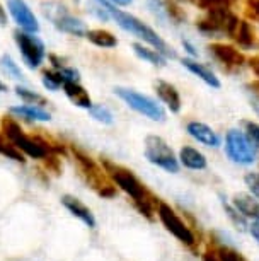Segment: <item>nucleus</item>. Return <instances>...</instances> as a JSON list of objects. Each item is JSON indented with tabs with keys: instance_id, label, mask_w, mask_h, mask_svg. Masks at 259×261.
Returning <instances> with one entry per match:
<instances>
[{
	"instance_id": "10",
	"label": "nucleus",
	"mask_w": 259,
	"mask_h": 261,
	"mask_svg": "<svg viewBox=\"0 0 259 261\" xmlns=\"http://www.w3.org/2000/svg\"><path fill=\"white\" fill-rule=\"evenodd\" d=\"M41 9H43L45 17L50 19L53 22V26L56 29H60V31L72 34V36H85L87 34L84 22H82L80 19L73 17L72 14L67 11V7L63 6V4L50 0V2L43 4Z\"/></svg>"
},
{
	"instance_id": "30",
	"label": "nucleus",
	"mask_w": 259,
	"mask_h": 261,
	"mask_svg": "<svg viewBox=\"0 0 259 261\" xmlns=\"http://www.w3.org/2000/svg\"><path fill=\"white\" fill-rule=\"evenodd\" d=\"M87 111H89V115L94 118L96 121L102 123V125H113L114 123L113 113H111L109 108L104 105H92Z\"/></svg>"
},
{
	"instance_id": "29",
	"label": "nucleus",
	"mask_w": 259,
	"mask_h": 261,
	"mask_svg": "<svg viewBox=\"0 0 259 261\" xmlns=\"http://www.w3.org/2000/svg\"><path fill=\"white\" fill-rule=\"evenodd\" d=\"M41 82H43V86L51 92L63 89V84H65L62 79V73L58 70H45L41 73Z\"/></svg>"
},
{
	"instance_id": "7",
	"label": "nucleus",
	"mask_w": 259,
	"mask_h": 261,
	"mask_svg": "<svg viewBox=\"0 0 259 261\" xmlns=\"http://www.w3.org/2000/svg\"><path fill=\"white\" fill-rule=\"evenodd\" d=\"M223 147H225V154L228 161L237 166L249 167L259 161L257 149L252 145V142L247 139V135L242 130H236V128L228 130Z\"/></svg>"
},
{
	"instance_id": "44",
	"label": "nucleus",
	"mask_w": 259,
	"mask_h": 261,
	"mask_svg": "<svg viewBox=\"0 0 259 261\" xmlns=\"http://www.w3.org/2000/svg\"><path fill=\"white\" fill-rule=\"evenodd\" d=\"M6 91H7V86L2 81H0V92H6Z\"/></svg>"
},
{
	"instance_id": "16",
	"label": "nucleus",
	"mask_w": 259,
	"mask_h": 261,
	"mask_svg": "<svg viewBox=\"0 0 259 261\" xmlns=\"http://www.w3.org/2000/svg\"><path fill=\"white\" fill-rule=\"evenodd\" d=\"M154 89H155V94H157L160 102L165 105V108H167L170 113H179L181 111V108H183V101H181L179 91L176 89L172 84L159 79V81L154 82Z\"/></svg>"
},
{
	"instance_id": "38",
	"label": "nucleus",
	"mask_w": 259,
	"mask_h": 261,
	"mask_svg": "<svg viewBox=\"0 0 259 261\" xmlns=\"http://www.w3.org/2000/svg\"><path fill=\"white\" fill-rule=\"evenodd\" d=\"M247 232L251 234V236H252V239L259 244V220H252V222H249Z\"/></svg>"
},
{
	"instance_id": "35",
	"label": "nucleus",
	"mask_w": 259,
	"mask_h": 261,
	"mask_svg": "<svg viewBox=\"0 0 259 261\" xmlns=\"http://www.w3.org/2000/svg\"><path fill=\"white\" fill-rule=\"evenodd\" d=\"M193 6H196L198 9H203V11H212V9H218V7H231L234 0H189Z\"/></svg>"
},
{
	"instance_id": "3",
	"label": "nucleus",
	"mask_w": 259,
	"mask_h": 261,
	"mask_svg": "<svg viewBox=\"0 0 259 261\" xmlns=\"http://www.w3.org/2000/svg\"><path fill=\"white\" fill-rule=\"evenodd\" d=\"M72 154L75 157V164L77 169L80 171L82 179L85 181V185L89 186L91 190H94L97 195L102 196V198H114L118 190L113 185V181L109 179L107 172L104 171V167L101 166V162H97L92 159L91 155H87L85 152H82L80 149H72Z\"/></svg>"
},
{
	"instance_id": "25",
	"label": "nucleus",
	"mask_w": 259,
	"mask_h": 261,
	"mask_svg": "<svg viewBox=\"0 0 259 261\" xmlns=\"http://www.w3.org/2000/svg\"><path fill=\"white\" fill-rule=\"evenodd\" d=\"M133 51L136 53V57L138 58L152 63V65H155V67H164L165 65V57H162L157 50H154V48H149V46L140 45V43H135Z\"/></svg>"
},
{
	"instance_id": "23",
	"label": "nucleus",
	"mask_w": 259,
	"mask_h": 261,
	"mask_svg": "<svg viewBox=\"0 0 259 261\" xmlns=\"http://www.w3.org/2000/svg\"><path fill=\"white\" fill-rule=\"evenodd\" d=\"M85 38L89 39L92 45L99 48H114L118 45V39H116L114 34L106 31V29H91V31H87Z\"/></svg>"
},
{
	"instance_id": "22",
	"label": "nucleus",
	"mask_w": 259,
	"mask_h": 261,
	"mask_svg": "<svg viewBox=\"0 0 259 261\" xmlns=\"http://www.w3.org/2000/svg\"><path fill=\"white\" fill-rule=\"evenodd\" d=\"M9 111H11L14 116L24 118V120H29V121H50L51 120L50 111H46L45 108H40V106L21 105V106H12Z\"/></svg>"
},
{
	"instance_id": "45",
	"label": "nucleus",
	"mask_w": 259,
	"mask_h": 261,
	"mask_svg": "<svg viewBox=\"0 0 259 261\" xmlns=\"http://www.w3.org/2000/svg\"><path fill=\"white\" fill-rule=\"evenodd\" d=\"M254 111H256L257 115H259V106H254Z\"/></svg>"
},
{
	"instance_id": "5",
	"label": "nucleus",
	"mask_w": 259,
	"mask_h": 261,
	"mask_svg": "<svg viewBox=\"0 0 259 261\" xmlns=\"http://www.w3.org/2000/svg\"><path fill=\"white\" fill-rule=\"evenodd\" d=\"M157 219L160 220V224L164 225V229L167 230L170 236H174L181 244L186 246L188 249H191L193 253L198 254L202 239H199V236H196V230L193 229V225L186 222V220L178 214V210H176L174 206H170L169 203L160 200L157 206Z\"/></svg>"
},
{
	"instance_id": "20",
	"label": "nucleus",
	"mask_w": 259,
	"mask_h": 261,
	"mask_svg": "<svg viewBox=\"0 0 259 261\" xmlns=\"http://www.w3.org/2000/svg\"><path fill=\"white\" fill-rule=\"evenodd\" d=\"M181 63H183V67H186L188 70L193 73V75L202 79V81L207 84V86L212 87V89H220V87H222L218 77L215 75V73L210 70L205 63H199L198 60H194V58H183Z\"/></svg>"
},
{
	"instance_id": "6",
	"label": "nucleus",
	"mask_w": 259,
	"mask_h": 261,
	"mask_svg": "<svg viewBox=\"0 0 259 261\" xmlns=\"http://www.w3.org/2000/svg\"><path fill=\"white\" fill-rule=\"evenodd\" d=\"M143 155L152 166L159 167L169 174H178L181 169L179 159L167 144V140L160 135H147L143 144Z\"/></svg>"
},
{
	"instance_id": "1",
	"label": "nucleus",
	"mask_w": 259,
	"mask_h": 261,
	"mask_svg": "<svg viewBox=\"0 0 259 261\" xmlns=\"http://www.w3.org/2000/svg\"><path fill=\"white\" fill-rule=\"evenodd\" d=\"M101 166L104 167L116 190L123 191L128 196L140 215H143L149 220H154L157 217V206L160 200L141 183L133 171L107 159H101Z\"/></svg>"
},
{
	"instance_id": "33",
	"label": "nucleus",
	"mask_w": 259,
	"mask_h": 261,
	"mask_svg": "<svg viewBox=\"0 0 259 261\" xmlns=\"http://www.w3.org/2000/svg\"><path fill=\"white\" fill-rule=\"evenodd\" d=\"M244 185L247 188V193L259 200V171H247L244 174Z\"/></svg>"
},
{
	"instance_id": "43",
	"label": "nucleus",
	"mask_w": 259,
	"mask_h": 261,
	"mask_svg": "<svg viewBox=\"0 0 259 261\" xmlns=\"http://www.w3.org/2000/svg\"><path fill=\"white\" fill-rule=\"evenodd\" d=\"M113 2L120 4V6H128V4L131 2V0H113Z\"/></svg>"
},
{
	"instance_id": "13",
	"label": "nucleus",
	"mask_w": 259,
	"mask_h": 261,
	"mask_svg": "<svg viewBox=\"0 0 259 261\" xmlns=\"http://www.w3.org/2000/svg\"><path fill=\"white\" fill-rule=\"evenodd\" d=\"M7 7L14 21L22 28V31L31 34H36L40 31V22H38V19L34 17L33 11L24 0H7Z\"/></svg>"
},
{
	"instance_id": "11",
	"label": "nucleus",
	"mask_w": 259,
	"mask_h": 261,
	"mask_svg": "<svg viewBox=\"0 0 259 261\" xmlns=\"http://www.w3.org/2000/svg\"><path fill=\"white\" fill-rule=\"evenodd\" d=\"M14 39H16V45L21 51L24 63L29 68L40 67L46 55L45 45H43L41 39L26 31H14Z\"/></svg>"
},
{
	"instance_id": "41",
	"label": "nucleus",
	"mask_w": 259,
	"mask_h": 261,
	"mask_svg": "<svg viewBox=\"0 0 259 261\" xmlns=\"http://www.w3.org/2000/svg\"><path fill=\"white\" fill-rule=\"evenodd\" d=\"M183 46H184V50H186L191 57H198V51L194 50V46L189 41H183Z\"/></svg>"
},
{
	"instance_id": "28",
	"label": "nucleus",
	"mask_w": 259,
	"mask_h": 261,
	"mask_svg": "<svg viewBox=\"0 0 259 261\" xmlns=\"http://www.w3.org/2000/svg\"><path fill=\"white\" fill-rule=\"evenodd\" d=\"M0 155L7 157V159H11V161L21 162V164L26 162V155H24L12 142H9L6 137H4V134H0Z\"/></svg>"
},
{
	"instance_id": "17",
	"label": "nucleus",
	"mask_w": 259,
	"mask_h": 261,
	"mask_svg": "<svg viewBox=\"0 0 259 261\" xmlns=\"http://www.w3.org/2000/svg\"><path fill=\"white\" fill-rule=\"evenodd\" d=\"M231 39L244 50H252V48L259 46V33L254 29L251 22L242 21V19H239L236 29L231 34Z\"/></svg>"
},
{
	"instance_id": "19",
	"label": "nucleus",
	"mask_w": 259,
	"mask_h": 261,
	"mask_svg": "<svg viewBox=\"0 0 259 261\" xmlns=\"http://www.w3.org/2000/svg\"><path fill=\"white\" fill-rule=\"evenodd\" d=\"M231 205L249 222L259 220V200L249 193H236L231 198Z\"/></svg>"
},
{
	"instance_id": "2",
	"label": "nucleus",
	"mask_w": 259,
	"mask_h": 261,
	"mask_svg": "<svg viewBox=\"0 0 259 261\" xmlns=\"http://www.w3.org/2000/svg\"><path fill=\"white\" fill-rule=\"evenodd\" d=\"M2 134L9 142H12L24 155L31 157V159H36V161H45L46 157L51 155V152L65 150L63 145H53L48 140L41 139V137L27 135L26 132L22 130V126L11 116L9 118L6 116L2 120Z\"/></svg>"
},
{
	"instance_id": "32",
	"label": "nucleus",
	"mask_w": 259,
	"mask_h": 261,
	"mask_svg": "<svg viewBox=\"0 0 259 261\" xmlns=\"http://www.w3.org/2000/svg\"><path fill=\"white\" fill-rule=\"evenodd\" d=\"M0 67H2V70L7 73L9 77L16 79V81H24V73L22 70L19 68V65L16 62H14V58L11 55H2L0 58Z\"/></svg>"
},
{
	"instance_id": "8",
	"label": "nucleus",
	"mask_w": 259,
	"mask_h": 261,
	"mask_svg": "<svg viewBox=\"0 0 259 261\" xmlns=\"http://www.w3.org/2000/svg\"><path fill=\"white\" fill-rule=\"evenodd\" d=\"M114 94L128 108H131V110L136 113H140V115H143L145 118H149V120L162 123L165 121V118H167V113H165L164 106L159 105V102L152 99L150 96L141 94V92L135 89H128V87H114Z\"/></svg>"
},
{
	"instance_id": "27",
	"label": "nucleus",
	"mask_w": 259,
	"mask_h": 261,
	"mask_svg": "<svg viewBox=\"0 0 259 261\" xmlns=\"http://www.w3.org/2000/svg\"><path fill=\"white\" fill-rule=\"evenodd\" d=\"M222 206H223V212H225L227 219L231 220V224L236 227L239 232H247L249 229V220L244 219V217L239 214V212L234 208V206L231 205V201H225L222 200Z\"/></svg>"
},
{
	"instance_id": "36",
	"label": "nucleus",
	"mask_w": 259,
	"mask_h": 261,
	"mask_svg": "<svg viewBox=\"0 0 259 261\" xmlns=\"http://www.w3.org/2000/svg\"><path fill=\"white\" fill-rule=\"evenodd\" d=\"M164 7H165V12H167V16L172 19L176 24L184 22V19H186V12H184L179 6H176L172 0H167V2L164 4Z\"/></svg>"
},
{
	"instance_id": "34",
	"label": "nucleus",
	"mask_w": 259,
	"mask_h": 261,
	"mask_svg": "<svg viewBox=\"0 0 259 261\" xmlns=\"http://www.w3.org/2000/svg\"><path fill=\"white\" fill-rule=\"evenodd\" d=\"M242 128H244L242 132L247 135V139L252 142V145L256 147L259 152V123L252 121V120H244Z\"/></svg>"
},
{
	"instance_id": "15",
	"label": "nucleus",
	"mask_w": 259,
	"mask_h": 261,
	"mask_svg": "<svg viewBox=\"0 0 259 261\" xmlns=\"http://www.w3.org/2000/svg\"><path fill=\"white\" fill-rule=\"evenodd\" d=\"M186 132L193 140H196L198 144H202L205 147H210V149H218L222 145L220 135L212 126L203 121H189L186 125Z\"/></svg>"
},
{
	"instance_id": "21",
	"label": "nucleus",
	"mask_w": 259,
	"mask_h": 261,
	"mask_svg": "<svg viewBox=\"0 0 259 261\" xmlns=\"http://www.w3.org/2000/svg\"><path fill=\"white\" fill-rule=\"evenodd\" d=\"M63 92H65V96L70 99L72 105L84 108V110H89V108L92 106V99H91L89 92L85 91V87L80 86V82L63 84Z\"/></svg>"
},
{
	"instance_id": "24",
	"label": "nucleus",
	"mask_w": 259,
	"mask_h": 261,
	"mask_svg": "<svg viewBox=\"0 0 259 261\" xmlns=\"http://www.w3.org/2000/svg\"><path fill=\"white\" fill-rule=\"evenodd\" d=\"M212 246L215 248V253L218 256V261H249L241 251L232 248V246H228V244L212 241Z\"/></svg>"
},
{
	"instance_id": "40",
	"label": "nucleus",
	"mask_w": 259,
	"mask_h": 261,
	"mask_svg": "<svg viewBox=\"0 0 259 261\" xmlns=\"http://www.w3.org/2000/svg\"><path fill=\"white\" fill-rule=\"evenodd\" d=\"M247 89L251 91V94L259 101V81H257V79H256V81H252V82L247 84Z\"/></svg>"
},
{
	"instance_id": "12",
	"label": "nucleus",
	"mask_w": 259,
	"mask_h": 261,
	"mask_svg": "<svg viewBox=\"0 0 259 261\" xmlns=\"http://www.w3.org/2000/svg\"><path fill=\"white\" fill-rule=\"evenodd\" d=\"M208 53L227 73L241 70L244 63L247 62L246 55L239 48L234 45H225V43H212V45H208Z\"/></svg>"
},
{
	"instance_id": "18",
	"label": "nucleus",
	"mask_w": 259,
	"mask_h": 261,
	"mask_svg": "<svg viewBox=\"0 0 259 261\" xmlns=\"http://www.w3.org/2000/svg\"><path fill=\"white\" fill-rule=\"evenodd\" d=\"M179 164L189 171H205L208 167V159L202 150L193 145H183L178 154Z\"/></svg>"
},
{
	"instance_id": "9",
	"label": "nucleus",
	"mask_w": 259,
	"mask_h": 261,
	"mask_svg": "<svg viewBox=\"0 0 259 261\" xmlns=\"http://www.w3.org/2000/svg\"><path fill=\"white\" fill-rule=\"evenodd\" d=\"M239 22V17L231 11V7H218L208 11L196 21V28L205 34H227L231 38Z\"/></svg>"
},
{
	"instance_id": "4",
	"label": "nucleus",
	"mask_w": 259,
	"mask_h": 261,
	"mask_svg": "<svg viewBox=\"0 0 259 261\" xmlns=\"http://www.w3.org/2000/svg\"><path fill=\"white\" fill-rule=\"evenodd\" d=\"M102 6H104L106 11L114 17V21L118 22V26L121 29H125V31H128L131 34H135V36L141 38L145 43H149L154 50H157L162 57L176 58V51L150 26H147L145 22H141L140 19H136L135 16H131V14H128V12H123V11H120V9H114L107 2L102 4Z\"/></svg>"
},
{
	"instance_id": "37",
	"label": "nucleus",
	"mask_w": 259,
	"mask_h": 261,
	"mask_svg": "<svg viewBox=\"0 0 259 261\" xmlns=\"http://www.w3.org/2000/svg\"><path fill=\"white\" fill-rule=\"evenodd\" d=\"M202 261H218V256L215 253V248L212 246V243L207 244V248L202 253Z\"/></svg>"
},
{
	"instance_id": "26",
	"label": "nucleus",
	"mask_w": 259,
	"mask_h": 261,
	"mask_svg": "<svg viewBox=\"0 0 259 261\" xmlns=\"http://www.w3.org/2000/svg\"><path fill=\"white\" fill-rule=\"evenodd\" d=\"M16 94L17 97L21 99L24 105H31V106H40V108H46L50 102H48V99L45 96L38 94L36 91L33 89H27V87L24 86H17L16 87Z\"/></svg>"
},
{
	"instance_id": "46",
	"label": "nucleus",
	"mask_w": 259,
	"mask_h": 261,
	"mask_svg": "<svg viewBox=\"0 0 259 261\" xmlns=\"http://www.w3.org/2000/svg\"><path fill=\"white\" fill-rule=\"evenodd\" d=\"M257 162H259V161H257Z\"/></svg>"
},
{
	"instance_id": "42",
	"label": "nucleus",
	"mask_w": 259,
	"mask_h": 261,
	"mask_svg": "<svg viewBox=\"0 0 259 261\" xmlns=\"http://www.w3.org/2000/svg\"><path fill=\"white\" fill-rule=\"evenodd\" d=\"M6 24H7V14L2 9V6H0V26H6Z\"/></svg>"
},
{
	"instance_id": "39",
	"label": "nucleus",
	"mask_w": 259,
	"mask_h": 261,
	"mask_svg": "<svg viewBox=\"0 0 259 261\" xmlns=\"http://www.w3.org/2000/svg\"><path fill=\"white\" fill-rule=\"evenodd\" d=\"M249 67H251V70L254 72V75L257 77V81H259V55H254L249 58Z\"/></svg>"
},
{
	"instance_id": "14",
	"label": "nucleus",
	"mask_w": 259,
	"mask_h": 261,
	"mask_svg": "<svg viewBox=\"0 0 259 261\" xmlns=\"http://www.w3.org/2000/svg\"><path fill=\"white\" fill-rule=\"evenodd\" d=\"M60 200H62V205L68 210V214L72 217H75L77 220H80L85 227H89V229L97 227V220L94 214H92V210L80 198H77V196H73V195H63Z\"/></svg>"
},
{
	"instance_id": "31",
	"label": "nucleus",
	"mask_w": 259,
	"mask_h": 261,
	"mask_svg": "<svg viewBox=\"0 0 259 261\" xmlns=\"http://www.w3.org/2000/svg\"><path fill=\"white\" fill-rule=\"evenodd\" d=\"M236 2L239 4L247 22L251 21L259 24V0H236Z\"/></svg>"
}]
</instances>
